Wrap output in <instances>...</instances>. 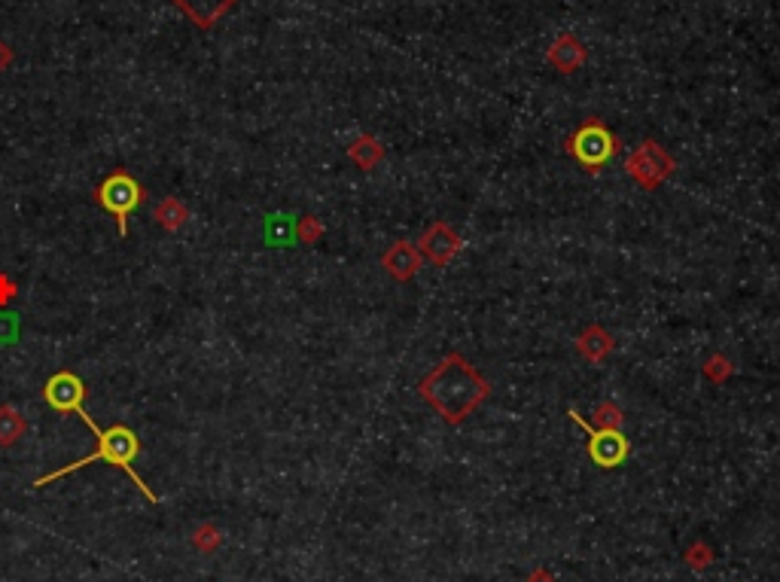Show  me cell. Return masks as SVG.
Returning <instances> with one entry per match:
<instances>
[{"label": "cell", "mask_w": 780, "mask_h": 582, "mask_svg": "<svg viewBox=\"0 0 780 582\" xmlns=\"http://www.w3.org/2000/svg\"><path fill=\"white\" fill-rule=\"evenodd\" d=\"M589 451H592V461H595V464H601V467H616V464H622L625 455H628V442H625V436H622L619 430H601V433L592 436Z\"/></svg>", "instance_id": "obj_6"}, {"label": "cell", "mask_w": 780, "mask_h": 582, "mask_svg": "<svg viewBox=\"0 0 780 582\" xmlns=\"http://www.w3.org/2000/svg\"><path fill=\"white\" fill-rule=\"evenodd\" d=\"M95 199L101 202V208L116 220V232L119 238L128 235V217H132L141 202H144V186L128 174V171H113L107 174L98 189H95Z\"/></svg>", "instance_id": "obj_3"}, {"label": "cell", "mask_w": 780, "mask_h": 582, "mask_svg": "<svg viewBox=\"0 0 780 582\" xmlns=\"http://www.w3.org/2000/svg\"><path fill=\"white\" fill-rule=\"evenodd\" d=\"M138 455H141V439H138V433H135L132 427H125V424H113L110 430H101V433H98V448L92 451V455L80 458L77 464L61 467V470H55V473L40 476V479L34 482V488H43V485H49V482H55V479H61V476L77 473V470H86V467H92V464H110V467H116V470H125L128 479L135 482V488H138L150 503H156V494L147 488V482H144V479L135 473V467H132V461H135Z\"/></svg>", "instance_id": "obj_1"}, {"label": "cell", "mask_w": 780, "mask_h": 582, "mask_svg": "<svg viewBox=\"0 0 780 582\" xmlns=\"http://www.w3.org/2000/svg\"><path fill=\"white\" fill-rule=\"evenodd\" d=\"M573 153L579 156L582 165H604L613 156V138L598 125L582 128L573 138Z\"/></svg>", "instance_id": "obj_5"}, {"label": "cell", "mask_w": 780, "mask_h": 582, "mask_svg": "<svg viewBox=\"0 0 780 582\" xmlns=\"http://www.w3.org/2000/svg\"><path fill=\"white\" fill-rule=\"evenodd\" d=\"M424 394L436 403V409L451 421L464 418L473 403H479L482 391H479V378L464 366V363H445L427 384Z\"/></svg>", "instance_id": "obj_2"}, {"label": "cell", "mask_w": 780, "mask_h": 582, "mask_svg": "<svg viewBox=\"0 0 780 582\" xmlns=\"http://www.w3.org/2000/svg\"><path fill=\"white\" fill-rule=\"evenodd\" d=\"M43 400L55 409V412H74L83 400H86V384L80 375L61 369L55 372L46 384H43Z\"/></svg>", "instance_id": "obj_4"}]
</instances>
